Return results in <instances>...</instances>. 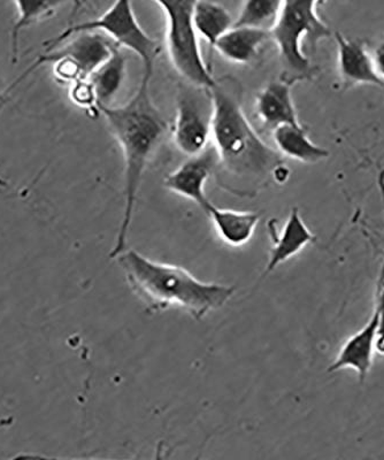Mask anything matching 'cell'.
I'll return each mask as SVG.
<instances>
[{
	"label": "cell",
	"instance_id": "1",
	"mask_svg": "<svg viewBox=\"0 0 384 460\" xmlns=\"http://www.w3.org/2000/svg\"><path fill=\"white\" fill-rule=\"evenodd\" d=\"M214 120L211 138L218 155V182L239 196H253L273 178L284 163L279 151L267 146L245 117L235 82L216 81L212 86Z\"/></svg>",
	"mask_w": 384,
	"mask_h": 460
},
{
	"label": "cell",
	"instance_id": "2",
	"mask_svg": "<svg viewBox=\"0 0 384 460\" xmlns=\"http://www.w3.org/2000/svg\"><path fill=\"white\" fill-rule=\"evenodd\" d=\"M150 84L151 81L142 79L138 92L120 108L101 106L98 109L108 121L113 137L120 144L125 158L124 217L111 258H116L126 250L143 176L155 149L169 129V123L151 98Z\"/></svg>",
	"mask_w": 384,
	"mask_h": 460
},
{
	"label": "cell",
	"instance_id": "3",
	"mask_svg": "<svg viewBox=\"0 0 384 460\" xmlns=\"http://www.w3.org/2000/svg\"><path fill=\"white\" fill-rule=\"evenodd\" d=\"M116 258L129 287L149 311L179 307L202 320L226 305L235 293V287L200 281L181 266L153 261L136 250L126 249Z\"/></svg>",
	"mask_w": 384,
	"mask_h": 460
},
{
	"label": "cell",
	"instance_id": "4",
	"mask_svg": "<svg viewBox=\"0 0 384 460\" xmlns=\"http://www.w3.org/2000/svg\"><path fill=\"white\" fill-rule=\"evenodd\" d=\"M319 2L320 0H284L279 18L269 31L279 49L281 63L289 80L306 79L312 73V66L303 51L304 40H308L310 47L316 49L321 40L333 35L330 28L319 18Z\"/></svg>",
	"mask_w": 384,
	"mask_h": 460
},
{
	"label": "cell",
	"instance_id": "5",
	"mask_svg": "<svg viewBox=\"0 0 384 460\" xmlns=\"http://www.w3.org/2000/svg\"><path fill=\"white\" fill-rule=\"evenodd\" d=\"M100 31L117 43L120 48L136 53L142 61V79H153L154 64L161 52V45L146 34L134 14L132 0H116L113 5L100 18L92 20L76 26L69 27L45 43L47 52L58 47L65 40L81 32Z\"/></svg>",
	"mask_w": 384,
	"mask_h": 460
},
{
	"label": "cell",
	"instance_id": "6",
	"mask_svg": "<svg viewBox=\"0 0 384 460\" xmlns=\"http://www.w3.org/2000/svg\"><path fill=\"white\" fill-rule=\"evenodd\" d=\"M166 16V45L173 67L187 82L212 88L215 79L204 60L194 27L199 0H154Z\"/></svg>",
	"mask_w": 384,
	"mask_h": 460
},
{
	"label": "cell",
	"instance_id": "7",
	"mask_svg": "<svg viewBox=\"0 0 384 460\" xmlns=\"http://www.w3.org/2000/svg\"><path fill=\"white\" fill-rule=\"evenodd\" d=\"M214 111L210 88L187 81L179 84L173 138L179 151L191 157L206 149L211 138Z\"/></svg>",
	"mask_w": 384,
	"mask_h": 460
},
{
	"label": "cell",
	"instance_id": "8",
	"mask_svg": "<svg viewBox=\"0 0 384 460\" xmlns=\"http://www.w3.org/2000/svg\"><path fill=\"white\" fill-rule=\"evenodd\" d=\"M72 37H75V39L71 43L65 45L60 51L45 52L44 56L39 57V60L11 86V89L18 85L24 77L30 75L40 65L53 58H67L80 68L82 77L89 79L112 56L114 50L120 48L109 36L100 31L81 32V34Z\"/></svg>",
	"mask_w": 384,
	"mask_h": 460
},
{
	"label": "cell",
	"instance_id": "9",
	"mask_svg": "<svg viewBox=\"0 0 384 460\" xmlns=\"http://www.w3.org/2000/svg\"><path fill=\"white\" fill-rule=\"evenodd\" d=\"M216 168L218 155L214 146H207L200 154L191 155L177 171L167 175L163 186L174 194L194 201L204 211L211 201L205 194V184Z\"/></svg>",
	"mask_w": 384,
	"mask_h": 460
},
{
	"label": "cell",
	"instance_id": "10",
	"mask_svg": "<svg viewBox=\"0 0 384 460\" xmlns=\"http://www.w3.org/2000/svg\"><path fill=\"white\" fill-rule=\"evenodd\" d=\"M380 314L374 307L369 322L346 341L334 363L328 368L329 373L351 368L358 374L359 380L363 382L373 367L375 342H377Z\"/></svg>",
	"mask_w": 384,
	"mask_h": 460
},
{
	"label": "cell",
	"instance_id": "11",
	"mask_svg": "<svg viewBox=\"0 0 384 460\" xmlns=\"http://www.w3.org/2000/svg\"><path fill=\"white\" fill-rule=\"evenodd\" d=\"M269 236H271L272 248L269 252V261L261 279L266 278L276 267L297 256L310 243L316 242L317 237L310 233L308 226L305 225L300 209L293 208L290 211L287 221L281 232L276 229L274 221L268 225Z\"/></svg>",
	"mask_w": 384,
	"mask_h": 460
},
{
	"label": "cell",
	"instance_id": "12",
	"mask_svg": "<svg viewBox=\"0 0 384 460\" xmlns=\"http://www.w3.org/2000/svg\"><path fill=\"white\" fill-rule=\"evenodd\" d=\"M337 43L338 72L345 88L357 85H374L384 88V84L375 71L373 58L365 44L347 40L341 32H335Z\"/></svg>",
	"mask_w": 384,
	"mask_h": 460
},
{
	"label": "cell",
	"instance_id": "13",
	"mask_svg": "<svg viewBox=\"0 0 384 460\" xmlns=\"http://www.w3.org/2000/svg\"><path fill=\"white\" fill-rule=\"evenodd\" d=\"M256 113L266 128L281 126L301 127L292 93V82L273 81L256 98Z\"/></svg>",
	"mask_w": 384,
	"mask_h": 460
},
{
	"label": "cell",
	"instance_id": "14",
	"mask_svg": "<svg viewBox=\"0 0 384 460\" xmlns=\"http://www.w3.org/2000/svg\"><path fill=\"white\" fill-rule=\"evenodd\" d=\"M204 212L210 217L220 240L231 248L248 244L260 220L259 213L219 208L212 201Z\"/></svg>",
	"mask_w": 384,
	"mask_h": 460
},
{
	"label": "cell",
	"instance_id": "15",
	"mask_svg": "<svg viewBox=\"0 0 384 460\" xmlns=\"http://www.w3.org/2000/svg\"><path fill=\"white\" fill-rule=\"evenodd\" d=\"M271 40V32L265 29L232 27L220 37L214 49L231 63L248 65L256 60L261 48Z\"/></svg>",
	"mask_w": 384,
	"mask_h": 460
},
{
	"label": "cell",
	"instance_id": "16",
	"mask_svg": "<svg viewBox=\"0 0 384 460\" xmlns=\"http://www.w3.org/2000/svg\"><path fill=\"white\" fill-rule=\"evenodd\" d=\"M277 151L282 155L305 164H317L329 157L330 152L310 141L303 126H281L273 130Z\"/></svg>",
	"mask_w": 384,
	"mask_h": 460
},
{
	"label": "cell",
	"instance_id": "17",
	"mask_svg": "<svg viewBox=\"0 0 384 460\" xmlns=\"http://www.w3.org/2000/svg\"><path fill=\"white\" fill-rule=\"evenodd\" d=\"M126 66V57L121 48H117L112 56L89 77L96 94L97 109L111 106L124 84Z\"/></svg>",
	"mask_w": 384,
	"mask_h": 460
},
{
	"label": "cell",
	"instance_id": "18",
	"mask_svg": "<svg viewBox=\"0 0 384 460\" xmlns=\"http://www.w3.org/2000/svg\"><path fill=\"white\" fill-rule=\"evenodd\" d=\"M234 26L230 12L220 4L199 0L195 7L194 27L196 34L202 36L211 48Z\"/></svg>",
	"mask_w": 384,
	"mask_h": 460
},
{
	"label": "cell",
	"instance_id": "19",
	"mask_svg": "<svg viewBox=\"0 0 384 460\" xmlns=\"http://www.w3.org/2000/svg\"><path fill=\"white\" fill-rule=\"evenodd\" d=\"M67 2L68 0H14L19 19L16 20L11 34L12 63L15 64L18 60L20 32L45 16L51 15L57 8Z\"/></svg>",
	"mask_w": 384,
	"mask_h": 460
},
{
	"label": "cell",
	"instance_id": "20",
	"mask_svg": "<svg viewBox=\"0 0 384 460\" xmlns=\"http://www.w3.org/2000/svg\"><path fill=\"white\" fill-rule=\"evenodd\" d=\"M284 0H244L232 27H251L271 31L279 18Z\"/></svg>",
	"mask_w": 384,
	"mask_h": 460
},
{
	"label": "cell",
	"instance_id": "21",
	"mask_svg": "<svg viewBox=\"0 0 384 460\" xmlns=\"http://www.w3.org/2000/svg\"><path fill=\"white\" fill-rule=\"evenodd\" d=\"M71 97L72 101L81 108H97L96 94L89 79L73 82Z\"/></svg>",
	"mask_w": 384,
	"mask_h": 460
},
{
	"label": "cell",
	"instance_id": "22",
	"mask_svg": "<svg viewBox=\"0 0 384 460\" xmlns=\"http://www.w3.org/2000/svg\"><path fill=\"white\" fill-rule=\"evenodd\" d=\"M380 314V323L375 342V351L380 355H384V256L381 266V273H380L379 283L377 287V294H375V305Z\"/></svg>",
	"mask_w": 384,
	"mask_h": 460
},
{
	"label": "cell",
	"instance_id": "23",
	"mask_svg": "<svg viewBox=\"0 0 384 460\" xmlns=\"http://www.w3.org/2000/svg\"><path fill=\"white\" fill-rule=\"evenodd\" d=\"M371 55L373 58L375 71H377L380 79L384 84V37L379 40L377 47L371 52Z\"/></svg>",
	"mask_w": 384,
	"mask_h": 460
},
{
	"label": "cell",
	"instance_id": "24",
	"mask_svg": "<svg viewBox=\"0 0 384 460\" xmlns=\"http://www.w3.org/2000/svg\"><path fill=\"white\" fill-rule=\"evenodd\" d=\"M2 88H3V86H2V81H0V96H2Z\"/></svg>",
	"mask_w": 384,
	"mask_h": 460
}]
</instances>
